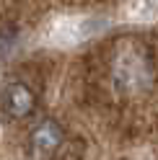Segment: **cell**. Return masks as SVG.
Here are the masks:
<instances>
[{"label":"cell","instance_id":"1","mask_svg":"<svg viewBox=\"0 0 158 160\" xmlns=\"http://www.w3.org/2000/svg\"><path fill=\"white\" fill-rule=\"evenodd\" d=\"M114 80L122 91H140L150 83V67L140 52H122L114 62Z\"/></svg>","mask_w":158,"mask_h":160},{"label":"cell","instance_id":"3","mask_svg":"<svg viewBox=\"0 0 158 160\" xmlns=\"http://www.w3.org/2000/svg\"><path fill=\"white\" fill-rule=\"evenodd\" d=\"M62 127L55 119H42L29 134V152L34 160H49L62 145Z\"/></svg>","mask_w":158,"mask_h":160},{"label":"cell","instance_id":"2","mask_svg":"<svg viewBox=\"0 0 158 160\" xmlns=\"http://www.w3.org/2000/svg\"><path fill=\"white\" fill-rule=\"evenodd\" d=\"M36 106V96L31 91V85L21 83V80H11L8 85H3L0 91V111L5 119H26Z\"/></svg>","mask_w":158,"mask_h":160}]
</instances>
